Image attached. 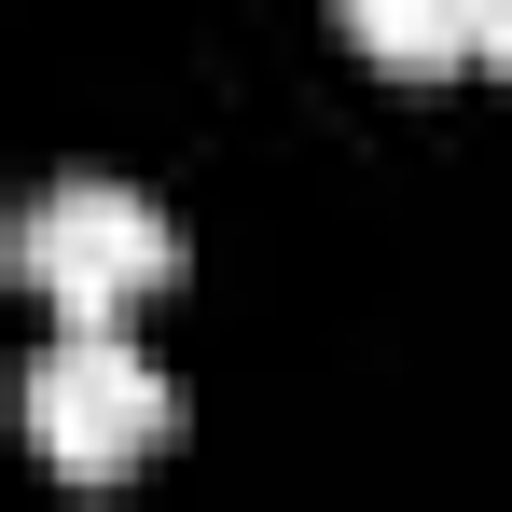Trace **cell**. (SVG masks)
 <instances>
[{
	"mask_svg": "<svg viewBox=\"0 0 512 512\" xmlns=\"http://www.w3.org/2000/svg\"><path fill=\"white\" fill-rule=\"evenodd\" d=\"M14 277L56 305V319H97V333H125L153 291L180 277V222L139 194V180H56V194H28V222H14Z\"/></svg>",
	"mask_w": 512,
	"mask_h": 512,
	"instance_id": "6da1fadb",
	"label": "cell"
},
{
	"mask_svg": "<svg viewBox=\"0 0 512 512\" xmlns=\"http://www.w3.org/2000/svg\"><path fill=\"white\" fill-rule=\"evenodd\" d=\"M167 429H180V388H167V374H153L125 333H97V319H70V333L28 360V443H42L70 485L139 471Z\"/></svg>",
	"mask_w": 512,
	"mask_h": 512,
	"instance_id": "7a4b0ae2",
	"label": "cell"
},
{
	"mask_svg": "<svg viewBox=\"0 0 512 512\" xmlns=\"http://www.w3.org/2000/svg\"><path fill=\"white\" fill-rule=\"evenodd\" d=\"M346 42L374 56V70H402V84H429V70H471L485 42H499V0H333Z\"/></svg>",
	"mask_w": 512,
	"mask_h": 512,
	"instance_id": "3957f363",
	"label": "cell"
},
{
	"mask_svg": "<svg viewBox=\"0 0 512 512\" xmlns=\"http://www.w3.org/2000/svg\"><path fill=\"white\" fill-rule=\"evenodd\" d=\"M485 70H512V0H499V42H485Z\"/></svg>",
	"mask_w": 512,
	"mask_h": 512,
	"instance_id": "277c9868",
	"label": "cell"
}]
</instances>
